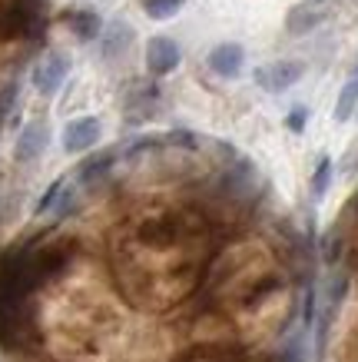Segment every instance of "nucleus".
Listing matches in <instances>:
<instances>
[{"label":"nucleus","instance_id":"14","mask_svg":"<svg viewBox=\"0 0 358 362\" xmlns=\"http://www.w3.org/2000/svg\"><path fill=\"white\" fill-rule=\"evenodd\" d=\"M17 97H20V80H7V83L0 87V127H4V120L13 113Z\"/></svg>","mask_w":358,"mask_h":362},{"label":"nucleus","instance_id":"2","mask_svg":"<svg viewBox=\"0 0 358 362\" xmlns=\"http://www.w3.org/2000/svg\"><path fill=\"white\" fill-rule=\"evenodd\" d=\"M66 74H70V64H66L64 54H56V50H50V54H44L37 64H33V90L40 93V97H54L56 90L64 87Z\"/></svg>","mask_w":358,"mask_h":362},{"label":"nucleus","instance_id":"11","mask_svg":"<svg viewBox=\"0 0 358 362\" xmlns=\"http://www.w3.org/2000/svg\"><path fill=\"white\" fill-rule=\"evenodd\" d=\"M332 187V156H318V163H315V173H312V199H322Z\"/></svg>","mask_w":358,"mask_h":362},{"label":"nucleus","instance_id":"9","mask_svg":"<svg viewBox=\"0 0 358 362\" xmlns=\"http://www.w3.org/2000/svg\"><path fill=\"white\" fill-rule=\"evenodd\" d=\"M352 113H358V60L355 66H352V74H348L345 87H342V93H338L335 100V120L345 123Z\"/></svg>","mask_w":358,"mask_h":362},{"label":"nucleus","instance_id":"10","mask_svg":"<svg viewBox=\"0 0 358 362\" xmlns=\"http://www.w3.org/2000/svg\"><path fill=\"white\" fill-rule=\"evenodd\" d=\"M322 21H326V13L315 11V7H305V4H302V7H292V11H289V17H285V30L295 33V37H302V33L315 30Z\"/></svg>","mask_w":358,"mask_h":362},{"label":"nucleus","instance_id":"13","mask_svg":"<svg viewBox=\"0 0 358 362\" xmlns=\"http://www.w3.org/2000/svg\"><path fill=\"white\" fill-rule=\"evenodd\" d=\"M117 153H119V150H103L100 156H90L87 163L80 166V180H83V183H90V180H97V176H103V173L109 170V166H113Z\"/></svg>","mask_w":358,"mask_h":362},{"label":"nucleus","instance_id":"12","mask_svg":"<svg viewBox=\"0 0 358 362\" xmlns=\"http://www.w3.org/2000/svg\"><path fill=\"white\" fill-rule=\"evenodd\" d=\"M186 7V0H143V13L150 21H169Z\"/></svg>","mask_w":358,"mask_h":362},{"label":"nucleus","instance_id":"17","mask_svg":"<svg viewBox=\"0 0 358 362\" xmlns=\"http://www.w3.org/2000/svg\"><path fill=\"white\" fill-rule=\"evenodd\" d=\"M309 4H322V0H309Z\"/></svg>","mask_w":358,"mask_h":362},{"label":"nucleus","instance_id":"3","mask_svg":"<svg viewBox=\"0 0 358 362\" xmlns=\"http://www.w3.org/2000/svg\"><path fill=\"white\" fill-rule=\"evenodd\" d=\"M47 143H50V123L30 120L20 130L17 143H13V160H17V163H33V160H40L47 150Z\"/></svg>","mask_w":358,"mask_h":362},{"label":"nucleus","instance_id":"15","mask_svg":"<svg viewBox=\"0 0 358 362\" xmlns=\"http://www.w3.org/2000/svg\"><path fill=\"white\" fill-rule=\"evenodd\" d=\"M66 187V180L60 176V180H54L50 187H47V193L40 199H37V206H33V216H44V213H50V209L56 206V199H60V193H64Z\"/></svg>","mask_w":358,"mask_h":362},{"label":"nucleus","instance_id":"8","mask_svg":"<svg viewBox=\"0 0 358 362\" xmlns=\"http://www.w3.org/2000/svg\"><path fill=\"white\" fill-rule=\"evenodd\" d=\"M64 23L76 33V40H83V44L100 40V33H103V21L93 11H64Z\"/></svg>","mask_w":358,"mask_h":362},{"label":"nucleus","instance_id":"16","mask_svg":"<svg viewBox=\"0 0 358 362\" xmlns=\"http://www.w3.org/2000/svg\"><path fill=\"white\" fill-rule=\"evenodd\" d=\"M305 123H309V107H292L289 110V117H285V130H292V133H305Z\"/></svg>","mask_w":358,"mask_h":362},{"label":"nucleus","instance_id":"1","mask_svg":"<svg viewBox=\"0 0 358 362\" xmlns=\"http://www.w3.org/2000/svg\"><path fill=\"white\" fill-rule=\"evenodd\" d=\"M302 74H305V64H299V60H272V64L256 66L252 80L265 93H285L289 87H295L302 80Z\"/></svg>","mask_w":358,"mask_h":362},{"label":"nucleus","instance_id":"7","mask_svg":"<svg viewBox=\"0 0 358 362\" xmlns=\"http://www.w3.org/2000/svg\"><path fill=\"white\" fill-rule=\"evenodd\" d=\"M136 40V30H133L126 21H109L103 23V33H100V54L107 60H117L133 47Z\"/></svg>","mask_w":358,"mask_h":362},{"label":"nucleus","instance_id":"6","mask_svg":"<svg viewBox=\"0 0 358 362\" xmlns=\"http://www.w3.org/2000/svg\"><path fill=\"white\" fill-rule=\"evenodd\" d=\"M206 64L213 74H219L222 80H232L242 74V66H246V47L242 44H232V40H226V44H216L213 50H209Z\"/></svg>","mask_w":358,"mask_h":362},{"label":"nucleus","instance_id":"5","mask_svg":"<svg viewBox=\"0 0 358 362\" xmlns=\"http://www.w3.org/2000/svg\"><path fill=\"white\" fill-rule=\"evenodd\" d=\"M103 136V123L97 117H80L64 127V150L66 153H87L90 146H97Z\"/></svg>","mask_w":358,"mask_h":362},{"label":"nucleus","instance_id":"4","mask_svg":"<svg viewBox=\"0 0 358 362\" xmlns=\"http://www.w3.org/2000/svg\"><path fill=\"white\" fill-rule=\"evenodd\" d=\"M179 64H183V54H179L176 40H169V37H150V44H146V70H150L153 77H166Z\"/></svg>","mask_w":358,"mask_h":362}]
</instances>
